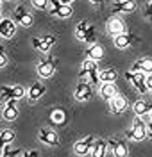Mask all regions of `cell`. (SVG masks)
<instances>
[{"instance_id":"cell-1","label":"cell","mask_w":152,"mask_h":157,"mask_svg":"<svg viewBox=\"0 0 152 157\" xmlns=\"http://www.w3.org/2000/svg\"><path fill=\"white\" fill-rule=\"evenodd\" d=\"M75 38L81 39V41H86V43H93L95 38H97V32H95V27L90 25L86 20H82L81 23L77 25V30H75Z\"/></svg>"},{"instance_id":"cell-2","label":"cell","mask_w":152,"mask_h":157,"mask_svg":"<svg viewBox=\"0 0 152 157\" xmlns=\"http://www.w3.org/2000/svg\"><path fill=\"white\" fill-rule=\"evenodd\" d=\"M127 136L134 141H142V139L147 137V125L143 123L142 116H136L132 120V128L127 132Z\"/></svg>"},{"instance_id":"cell-3","label":"cell","mask_w":152,"mask_h":157,"mask_svg":"<svg viewBox=\"0 0 152 157\" xmlns=\"http://www.w3.org/2000/svg\"><path fill=\"white\" fill-rule=\"evenodd\" d=\"M38 73L40 77L43 78H49L56 73V59L54 57H49V59H43L38 63Z\"/></svg>"},{"instance_id":"cell-4","label":"cell","mask_w":152,"mask_h":157,"mask_svg":"<svg viewBox=\"0 0 152 157\" xmlns=\"http://www.w3.org/2000/svg\"><path fill=\"white\" fill-rule=\"evenodd\" d=\"M145 77H147L145 73H136V71H134V73H132V71H127V73H125V78L131 80L132 84H134V88L138 89L142 95H145V93L149 91V89H147V84H145Z\"/></svg>"},{"instance_id":"cell-5","label":"cell","mask_w":152,"mask_h":157,"mask_svg":"<svg viewBox=\"0 0 152 157\" xmlns=\"http://www.w3.org/2000/svg\"><path fill=\"white\" fill-rule=\"evenodd\" d=\"M73 97L77 98V100H81V102L90 100V98L93 97V86H91V84H88V82H81V84H77Z\"/></svg>"},{"instance_id":"cell-6","label":"cell","mask_w":152,"mask_h":157,"mask_svg":"<svg viewBox=\"0 0 152 157\" xmlns=\"http://www.w3.org/2000/svg\"><path fill=\"white\" fill-rule=\"evenodd\" d=\"M38 136H40V141L43 145H49V147H57V145H59L57 134H56L54 130H50V128H41Z\"/></svg>"},{"instance_id":"cell-7","label":"cell","mask_w":152,"mask_h":157,"mask_svg":"<svg viewBox=\"0 0 152 157\" xmlns=\"http://www.w3.org/2000/svg\"><path fill=\"white\" fill-rule=\"evenodd\" d=\"M93 136H88L81 139V141H77L75 145H73V152L77 154V155H86V154H90L91 148H93Z\"/></svg>"},{"instance_id":"cell-8","label":"cell","mask_w":152,"mask_h":157,"mask_svg":"<svg viewBox=\"0 0 152 157\" xmlns=\"http://www.w3.org/2000/svg\"><path fill=\"white\" fill-rule=\"evenodd\" d=\"M14 20H16L20 25H23V27L32 25V14H30L23 6H18V7L14 9Z\"/></svg>"},{"instance_id":"cell-9","label":"cell","mask_w":152,"mask_h":157,"mask_svg":"<svg viewBox=\"0 0 152 157\" xmlns=\"http://www.w3.org/2000/svg\"><path fill=\"white\" fill-rule=\"evenodd\" d=\"M134 41H138V38H136L134 34L123 32L120 36H115V47H116V48H127V47H131Z\"/></svg>"},{"instance_id":"cell-10","label":"cell","mask_w":152,"mask_h":157,"mask_svg":"<svg viewBox=\"0 0 152 157\" xmlns=\"http://www.w3.org/2000/svg\"><path fill=\"white\" fill-rule=\"evenodd\" d=\"M14 32H16V25H14L13 20H9V18L0 20V36L2 38H13Z\"/></svg>"},{"instance_id":"cell-11","label":"cell","mask_w":152,"mask_h":157,"mask_svg":"<svg viewBox=\"0 0 152 157\" xmlns=\"http://www.w3.org/2000/svg\"><path fill=\"white\" fill-rule=\"evenodd\" d=\"M136 7H138L136 0H122V2H115L113 13H132L136 11Z\"/></svg>"},{"instance_id":"cell-12","label":"cell","mask_w":152,"mask_h":157,"mask_svg":"<svg viewBox=\"0 0 152 157\" xmlns=\"http://www.w3.org/2000/svg\"><path fill=\"white\" fill-rule=\"evenodd\" d=\"M131 71H136V73H152V57H142L140 61H136L132 64Z\"/></svg>"},{"instance_id":"cell-13","label":"cell","mask_w":152,"mask_h":157,"mask_svg":"<svg viewBox=\"0 0 152 157\" xmlns=\"http://www.w3.org/2000/svg\"><path fill=\"white\" fill-rule=\"evenodd\" d=\"M107 30L111 32L113 36H120V34H123L125 32V25H123V21H122L120 18H109L107 20Z\"/></svg>"},{"instance_id":"cell-14","label":"cell","mask_w":152,"mask_h":157,"mask_svg":"<svg viewBox=\"0 0 152 157\" xmlns=\"http://www.w3.org/2000/svg\"><path fill=\"white\" fill-rule=\"evenodd\" d=\"M43 95H45V86H43L41 82H34V84L29 88V91H27V97H29L30 102H36V100H40Z\"/></svg>"},{"instance_id":"cell-15","label":"cell","mask_w":152,"mask_h":157,"mask_svg":"<svg viewBox=\"0 0 152 157\" xmlns=\"http://www.w3.org/2000/svg\"><path fill=\"white\" fill-rule=\"evenodd\" d=\"M16 102H18V100H7V102H6V107H4V111H2L4 118H6V120H9V121L16 120V116H18Z\"/></svg>"},{"instance_id":"cell-16","label":"cell","mask_w":152,"mask_h":157,"mask_svg":"<svg viewBox=\"0 0 152 157\" xmlns=\"http://www.w3.org/2000/svg\"><path fill=\"white\" fill-rule=\"evenodd\" d=\"M49 118H50L52 125H64V123H66V113H64L61 107L52 109L50 114H49Z\"/></svg>"},{"instance_id":"cell-17","label":"cell","mask_w":152,"mask_h":157,"mask_svg":"<svg viewBox=\"0 0 152 157\" xmlns=\"http://www.w3.org/2000/svg\"><path fill=\"white\" fill-rule=\"evenodd\" d=\"M109 145H111V148H113V154H115V157H127L129 150H127V145H125L123 141L111 139V141H109Z\"/></svg>"},{"instance_id":"cell-18","label":"cell","mask_w":152,"mask_h":157,"mask_svg":"<svg viewBox=\"0 0 152 157\" xmlns=\"http://www.w3.org/2000/svg\"><path fill=\"white\" fill-rule=\"evenodd\" d=\"M86 56H88V59L99 61V59L104 57V47H102V45H99V43H93L90 48L86 50Z\"/></svg>"},{"instance_id":"cell-19","label":"cell","mask_w":152,"mask_h":157,"mask_svg":"<svg viewBox=\"0 0 152 157\" xmlns=\"http://www.w3.org/2000/svg\"><path fill=\"white\" fill-rule=\"evenodd\" d=\"M49 13H50L52 16H57V18H70L73 11H72L70 6H57V7L49 9Z\"/></svg>"},{"instance_id":"cell-20","label":"cell","mask_w":152,"mask_h":157,"mask_svg":"<svg viewBox=\"0 0 152 157\" xmlns=\"http://www.w3.org/2000/svg\"><path fill=\"white\" fill-rule=\"evenodd\" d=\"M134 114L136 116H143V114H147L149 111H152V104L150 102H145V100H138V102H134Z\"/></svg>"},{"instance_id":"cell-21","label":"cell","mask_w":152,"mask_h":157,"mask_svg":"<svg viewBox=\"0 0 152 157\" xmlns=\"http://www.w3.org/2000/svg\"><path fill=\"white\" fill-rule=\"evenodd\" d=\"M106 152H107V143L106 141H95L93 143V148H91V157H106Z\"/></svg>"},{"instance_id":"cell-22","label":"cell","mask_w":152,"mask_h":157,"mask_svg":"<svg viewBox=\"0 0 152 157\" xmlns=\"http://www.w3.org/2000/svg\"><path fill=\"white\" fill-rule=\"evenodd\" d=\"M116 77H118V73H116V70L115 68H107V70H102L100 71V82L104 84H113L115 80H116Z\"/></svg>"},{"instance_id":"cell-23","label":"cell","mask_w":152,"mask_h":157,"mask_svg":"<svg viewBox=\"0 0 152 157\" xmlns=\"http://www.w3.org/2000/svg\"><path fill=\"white\" fill-rule=\"evenodd\" d=\"M100 97L104 98V100H109V102H111L113 98L116 97V89H115V86L104 82V84L100 86Z\"/></svg>"},{"instance_id":"cell-24","label":"cell","mask_w":152,"mask_h":157,"mask_svg":"<svg viewBox=\"0 0 152 157\" xmlns=\"http://www.w3.org/2000/svg\"><path fill=\"white\" fill-rule=\"evenodd\" d=\"M125 107H127V100H125V97L116 95V97L111 100V109L115 111V113H122Z\"/></svg>"},{"instance_id":"cell-25","label":"cell","mask_w":152,"mask_h":157,"mask_svg":"<svg viewBox=\"0 0 152 157\" xmlns=\"http://www.w3.org/2000/svg\"><path fill=\"white\" fill-rule=\"evenodd\" d=\"M56 43V36H45L40 39V50L41 52H49Z\"/></svg>"},{"instance_id":"cell-26","label":"cell","mask_w":152,"mask_h":157,"mask_svg":"<svg viewBox=\"0 0 152 157\" xmlns=\"http://www.w3.org/2000/svg\"><path fill=\"white\" fill-rule=\"evenodd\" d=\"M14 139V132L13 130H2L0 132V148H4L6 145H11Z\"/></svg>"},{"instance_id":"cell-27","label":"cell","mask_w":152,"mask_h":157,"mask_svg":"<svg viewBox=\"0 0 152 157\" xmlns=\"http://www.w3.org/2000/svg\"><path fill=\"white\" fill-rule=\"evenodd\" d=\"M97 68V61H93V59H86L84 63H82V70H81V75H88L90 71H95Z\"/></svg>"},{"instance_id":"cell-28","label":"cell","mask_w":152,"mask_h":157,"mask_svg":"<svg viewBox=\"0 0 152 157\" xmlns=\"http://www.w3.org/2000/svg\"><path fill=\"white\" fill-rule=\"evenodd\" d=\"M0 97L4 100H14L13 98V86H2L0 88Z\"/></svg>"},{"instance_id":"cell-29","label":"cell","mask_w":152,"mask_h":157,"mask_svg":"<svg viewBox=\"0 0 152 157\" xmlns=\"http://www.w3.org/2000/svg\"><path fill=\"white\" fill-rule=\"evenodd\" d=\"M88 75H90V84L91 86H99V84H100V71H99V70L90 71Z\"/></svg>"},{"instance_id":"cell-30","label":"cell","mask_w":152,"mask_h":157,"mask_svg":"<svg viewBox=\"0 0 152 157\" xmlns=\"http://www.w3.org/2000/svg\"><path fill=\"white\" fill-rule=\"evenodd\" d=\"M16 155H20V150H11V145H6L4 147L2 157H16Z\"/></svg>"},{"instance_id":"cell-31","label":"cell","mask_w":152,"mask_h":157,"mask_svg":"<svg viewBox=\"0 0 152 157\" xmlns=\"http://www.w3.org/2000/svg\"><path fill=\"white\" fill-rule=\"evenodd\" d=\"M23 95H25V89L21 88V86H13V98L14 100H20Z\"/></svg>"},{"instance_id":"cell-32","label":"cell","mask_w":152,"mask_h":157,"mask_svg":"<svg viewBox=\"0 0 152 157\" xmlns=\"http://www.w3.org/2000/svg\"><path fill=\"white\" fill-rule=\"evenodd\" d=\"M32 2V6L36 7V9H45V7H49V0H30Z\"/></svg>"},{"instance_id":"cell-33","label":"cell","mask_w":152,"mask_h":157,"mask_svg":"<svg viewBox=\"0 0 152 157\" xmlns=\"http://www.w3.org/2000/svg\"><path fill=\"white\" fill-rule=\"evenodd\" d=\"M6 64H7V54L4 48H0V68H4Z\"/></svg>"},{"instance_id":"cell-34","label":"cell","mask_w":152,"mask_h":157,"mask_svg":"<svg viewBox=\"0 0 152 157\" xmlns=\"http://www.w3.org/2000/svg\"><path fill=\"white\" fill-rule=\"evenodd\" d=\"M145 84H147V89L152 91V73H149V75L145 77Z\"/></svg>"},{"instance_id":"cell-35","label":"cell","mask_w":152,"mask_h":157,"mask_svg":"<svg viewBox=\"0 0 152 157\" xmlns=\"http://www.w3.org/2000/svg\"><path fill=\"white\" fill-rule=\"evenodd\" d=\"M145 14H147L149 18H152V0H150V2H149V6L145 7Z\"/></svg>"},{"instance_id":"cell-36","label":"cell","mask_w":152,"mask_h":157,"mask_svg":"<svg viewBox=\"0 0 152 157\" xmlns=\"http://www.w3.org/2000/svg\"><path fill=\"white\" fill-rule=\"evenodd\" d=\"M23 157H40V152H38V150H30V152H27Z\"/></svg>"},{"instance_id":"cell-37","label":"cell","mask_w":152,"mask_h":157,"mask_svg":"<svg viewBox=\"0 0 152 157\" xmlns=\"http://www.w3.org/2000/svg\"><path fill=\"white\" fill-rule=\"evenodd\" d=\"M147 136H149V139L152 141V123H149V127H147Z\"/></svg>"},{"instance_id":"cell-38","label":"cell","mask_w":152,"mask_h":157,"mask_svg":"<svg viewBox=\"0 0 152 157\" xmlns=\"http://www.w3.org/2000/svg\"><path fill=\"white\" fill-rule=\"evenodd\" d=\"M32 47H34V48H40V39H32Z\"/></svg>"},{"instance_id":"cell-39","label":"cell","mask_w":152,"mask_h":157,"mask_svg":"<svg viewBox=\"0 0 152 157\" xmlns=\"http://www.w3.org/2000/svg\"><path fill=\"white\" fill-rule=\"evenodd\" d=\"M70 2H72V0H59V4H61V6H68Z\"/></svg>"},{"instance_id":"cell-40","label":"cell","mask_w":152,"mask_h":157,"mask_svg":"<svg viewBox=\"0 0 152 157\" xmlns=\"http://www.w3.org/2000/svg\"><path fill=\"white\" fill-rule=\"evenodd\" d=\"M90 2H93V4H100V2H104V0H90Z\"/></svg>"},{"instance_id":"cell-41","label":"cell","mask_w":152,"mask_h":157,"mask_svg":"<svg viewBox=\"0 0 152 157\" xmlns=\"http://www.w3.org/2000/svg\"><path fill=\"white\" fill-rule=\"evenodd\" d=\"M0 11H2V0H0Z\"/></svg>"},{"instance_id":"cell-42","label":"cell","mask_w":152,"mask_h":157,"mask_svg":"<svg viewBox=\"0 0 152 157\" xmlns=\"http://www.w3.org/2000/svg\"><path fill=\"white\" fill-rule=\"evenodd\" d=\"M150 123H152V111H150Z\"/></svg>"}]
</instances>
